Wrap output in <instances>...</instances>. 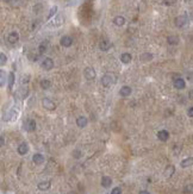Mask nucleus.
Segmentation results:
<instances>
[{"instance_id":"obj_1","label":"nucleus","mask_w":193,"mask_h":194,"mask_svg":"<svg viewBox=\"0 0 193 194\" xmlns=\"http://www.w3.org/2000/svg\"><path fill=\"white\" fill-rule=\"evenodd\" d=\"M116 82V76L113 74H105L101 77V85L105 87H109Z\"/></svg>"},{"instance_id":"obj_2","label":"nucleus","mask_w":193,"mask_h":194,"mask_svg":"<svg viewBox=\"0 0 193 194\" xmlns=\"http://www.w3.org/2000/svg\"><path fill=\"white\" fill-rule=\"evenodd\" d=\"M42 105H43V107L48 111H54L56 109V105L53 100H50L49 98H43L42 100Z\"/></svg>"},{"instance_id":"obj_3","label":"nucleus","mask_w":193,"mask_h":194,"mask_svg":"<svg viewBox=\"0 0 193 194\" xmlns=\"http://www.w3.org/2000/svg\"><path fill=\"white\" fill-rule=\"evenodd\" d=\"M23 128L27 131V132H32L36 130V122L34 119H27L24 124H23Z\"/></svg>"},{"instance_id":"obj_4","label":"nucleus","mask_w":193,"mask_h":194,"mask_svg":"<svg viewBox=\"0 0 193 194\" xmlns=\"http://www.w3.org/2000/svg\"><path fill=\"white\" fill-rule=\"evenodd\" d=\"M83 74H85V77L87 80H94L95 79V76H96V73H95V70L93 69L92 67H87L85 69V72H83Z\"/></svg>"},{"instance_id":"obj_5","label":"nucleus","mask_w":193,"mask_h":194,"mask_svg":"<svg viewBox=\"0 0 193 194\" xmlns=\"http://www.w3.org/2000/svg\"><path fill=\"white\" fill-rule=\"evenodd\" d=\"M42 68L44 70H51L54 68V61L50 59V57H47V59H44L43 62H42Z\"/></svg>"},{"instance_id":"obj_6","label":"nucleus","mask_w":193,"mask_h":194,"mask_svg":"<svg viewBox=\"0 0 193 194\" xmlns=\"http://www.w3.org/2000/svg\"><path fill=\"white\" fill-rule=\"evenodd\" d=\"M187 20H188V18H187V16H186V14L179 16V17H177V18H175V25H177L178 27H182L184 25H186Z\"/></svg>"},{"instance_id":"obj_7","label":"nucleus","mask_w":193,"mask_h":194,"mask_svg":"<svg viewBox=\"0 0 193 194\" xmlns=\"http://www.w3.org/2000/svg\"><path fill=\"white\" fill-rule=\"evenodd\" d=\"M63 20H64V19H63L62 16H56V17L54 18V20L49 23V26H50V27H59V26L62 25Z\"/></svg>"},{"instance_id":"obj_8","label":"nucleus","mask_w":193,"mask_h":194,"mask_svg":"<svg viewBox=\"0 0 193 194\" xmlns=\"http://www.w3.org/2000/svg\"><path fill=\"white\" fill-rule=\"evenodd\" d=\"M173 85H174V87L177 89H184L186 87V82L184 79H181V77H178V79H175L174 81H173Z\"/></svg>"},{"instance_id":"obj_9","label":"nucleus","mask_w":193,"mask_h":194,"mask_svg":"<svg viewBox=\"0 0 193 194\" xmlns=\"http://www.w3.org/2000/svg\"><path fill=\"white\" fill-rule=\"evenodd\" d=\"M61 45L62 46H66V48H69L72 44H73V38L70 36H63L60 41Z\"/></svg>"},{"instance_id":"obj_10","label":"nucleus","mask_w":193,"mask_h":194,"mask_svg":"<svg viewBox=\"0 0 193 194\" xmlns=\"http://www.w3.org/2000/svg\"><path fill=\"white\" fill-rule=\"evenodd\" d=\"M32 161H34V163H35V164H37V166H40V164L44 163L45 158H44V156H43L42 154H35L34 156H32Z\"/></svg>"},{"instance_id":"obj_11","label":"nucleus","mask_w":193,"mask_h":194,"mask_svg":"<svg viewBox=\"0 0 193 194\" xmlns=\"http://www.w3.org/2000/svg\"><path fill=\"white\" fill-rule=\"evenodd\" d=\"M157 138H159L161 142L168 141V138H169V132H168L167 130H161V131H159V132H157Z\"/></svg>"},{"instance_id":"obj_12","label":"nucleus","mask_w":193,"mask_h":194,"mask_svg":"<svg viewBox=\"0 0 193 194\" xmlns=\"http://www.w3.org/2000/svg\"><path fill=\"white\" fill-rule=\"evenodd\" d=\"M18 40H19V35H18V32H16V31L11 32V33L7 36V41L11 43V44H16V43L18 42Z\"/></svg>"},{"instance_id":"obj_13","label":"nucleus","mask_w":193,"mask_h":194,"mask_svg":"<svg viewBox=\"0 0 193 194\" xmlns=\"http://www.w3.org/2000/svg\"><path fill=\"white\" fill-rule=\"evenodd\" d=\"M99 48L103 51H107L111 48V42L109 40H101L100 43H99Z\"/></svg>"},{"instance_id":"obj_14","label":"nucleus","mask_w":193,"mask_h":194,"mask_svg":"<svg viewBox=\"0 0 193 194\" xmlns=\"http://www.w3.org/2000/svg\"><path fill=\"white\" fill-rule=\"evenodd\" d=\"M18 154L19 155H26L29 152V145L26 143H22V144H19V147L17 149Z\"/></svg>"},{"instance_id":"obj_15","label":"nucleus","mask_w":193,"mask_h":194,"mask_svg":"<svg viewBox=\"0 0 193 194\" xmlns=\"http://www.w3.org/2000/svg\"><path fill=\"white\" fill-rule=\"evenodd\" d=\"M131 92H132V89H131V87H129V86H123L122 88L119 89L120 96H129L131 94Z\"/></svg>"},{"instance_id":"obj_16","label":"nucleus","mask_w":193,"mask_h":194,"mask_svg":"<svg viewBox=\"0 0 193 194\" xmlns=\"http://www.w3.org/2000/svg\"><path fill=\"white\" fill-rule=\"evenodd\" d=\"M180 166H181V168H188V167L193 166V157H188V158L182 160Z\"/></svg>"},{"instance_id":"obj_17","label":"nucleus","mask_w":193,"mask_h":194,"mask_svg":"<svg viewBox=\"0 0 193 194\" xmlns=\"http://www.w3.org/2000/svg\"><path fill=\"white\" fill-rule=\"evenodd\" d=\"M112 185V179L109 176H103L101 178V186L105 188H109Z\"/></svg>"},{"instance_id":"obj_18","label":"nucleus","mask_w":193,"mask_h":194,"mask_svg":"<svg viewBox=\"0 0 193 194\" xmlns=\"http://www.w3.org/2000/svg\"><path fill=\"white\" fill-rule=\"evenodd\" d=\"M87 123H88V120L86 117H79L76 119V125H78L79 128H85L86 125H87Z\"/></svg>"},{"instance_id":"obj_19","label":"nucleus","mask_w":193,"mask_h":194,"mask_svg":"<svg viewBox=\"0 0 193 194\" xmlns=\"http://www.w3.org/2000/svg\"><path fill=\"white\" fill-rule=\"evenodd\" d=\"M131 59H132V57H131V55H130L129 53H124V54L120 55V61H122L123 63H125V64L130 63Z\"/></svg>"},{"instance_id":"obj_20","label":"nucleus","mask_w":193,"mask_h":194,"mask_svg":"<svg viewBox=\"0 0 193 194\" xmlns=\"http://www.w3.org/2000/svg\"><path fill=\"white\" fill-rule=\"evenodd\" d=\"M50 181H44V182H40L38 183V189L40 191H48L50 188Z\"/></svg>"},{"instance_id":"obj_21","label":"nucleus","mask_w":193,"mask_h":194,"mask_svg":"<svg viewBox=\"0 0 193 194\" xmlns=\"http://www.w3.org/2000/svg\"><path fill=\"white\" fill-rule=\"evenodd\" d=\"M113 23L117 25V26H123L125 24V18L122 17V16H117L114 19H113Z\"/></svg>"},{"instance_id":"obj_22","label":"nucleus","mask_w":193,"mask_h":194,"mask_svg":"<svg viewBox=\"0 0 193 194\" xmlns=\"http://www.w3.org/2000/svg\"><path fill=\"white\" fill-rule=\"evenodd\" d=\"M179 37L178 36H169L168 38H167V42H168V44H170V45H177L178 43H179Z\"/></svg>"},{"instance_id":"obj_23","label":"nucleus","mask_w":193,"mask_h":194,"mask_svg":"<svg viewBox=\"0 0 193 194\" xmlns=\"http://www.w3.org/2000/svg\"><path fill=\"white\" fill-rule=\"evenodd\" d=\"M174 171H175L174 166H168V167L166 168V170H165V176H166V178H170L173 174H174Z\"/></svg>"},{"instance_id":"obj_24","label":"nucleus","mask_w":193,"mask_h":194,"mask_svg":"<svg viewBox=\"0 0 193 194\" xmlns=\"http://www.w3.org/2000/svg\"><path fill=\"white\" fill-rule=\"evenodd\" d=\"M19 94H21L22 99H25L27 96V94H29V88H27V87H22V88L19 89Z\"/></svg>"},{"instance_id":"obj_25","label":"nucleus","mask_w":193,"mask_h":194,"mask_svg":"<svg viewBox=\"0 0 193 194\" xmlns=\"http://www.w3.org/2000/svg\"><path fill=\"white\" fill-rule=\"evenodd\" d=\"M13 85H14V74L10 73V75H8V87H10V89H12Z\"/></svg>"},{"instance_id":"obj_26","label":"nucleus","mask_w":193,"mask_h":194,"mask_svg":"<svg viewBox=\"0 0 193 194\" xmlns=\"http://www.w3.org/2000/svg\"><path fill=\"white\" fill-rule=\"evenodd\" d=\"M50 86H51V82L49 80H42L41 81V87L43 89H48V88H50Z\"/></svg>"},{"instance_id":"obj_27","label":"nucleus","mask_w":193,"mask_h":194,"mask_svg":"<svg viewBox=\"0 0 193 194\" xmlns=\"http://www.w3.org/2000/svg\"><path fill=\"white\" fill-rule=\"evenodd\" d=\"M47 48H48V42H47V41H45V42H42L41 45H40V48H38V50H40V54H44L45 50H47Z\"/></svg>"},{"instance_id":"obj_28","label":"nucleus","mask_w":193,"mask_h":194,"mask_svg":"<svg viewBox=\"0 0 193 194\" xmlns=\"http://www.w3.org/2000/svg\"><path fill=\"white\" fill-rule=\"evenodd\" d=\"M57 6H53L51 8H50V11H49V13H48V19H50V18H53L55 14H56V12H57Z\"/></svg>"},{"instance_id":"obj_29","label":"nucleus","mask_w":193,"mask_h":194,"mask_svg":"<svg viewBox=\"0 0 193 194\" xmlns=\"http://www.w3.org/2000/svg\"><path fill=\"white\" fill-rule=\"evenodd\" d=\"M141 59H142V61H143V62H147V61H150V60L153 59V55H151V54H148V53H146V54H143V55H142Z\"/></svg>"},{"instance_id":"obj_30","label":"nucleus","mask_w":193,"mask_h":194,"mask_svg":"<svg viewBox=\"0 0 193 194\" xmlns=\"http://www.w3.org/2000/svg\"><path fill=\"white\" fill-rule=\"evenodd\" d=\"M6 61H7V59H6L5 54L1 53V54H0V64H1V66H5V64H6Z\"/></svg>"},{"instance_id":"obj_31","label":"nucleus","mask_w":193,"mask_h":194,"mask_svg":"<svg viewBox=\"0 0 193 194\" xmlns=\"http://www.w3.org/2000/svg\"><path fill=\"white\" fill-rule=\"evenodd\" d=\"M184 192H185V193H187V194L193 193V185H187V186L184 188Z\"/></svg>"},{"instance_id":"obj_32","label":"nucleus","mask_w":193,"mask_h":194,"mask_svg":"<svg viewBox=\"0 0 193 194\" xmlns=\"http://www.w3.org/2000/svg\"><path fill=\"white\" fill-rule=\"evenodd\" d=\"M0 75H1V87L5 85V81H6V77H5V72L4 70H0Z\"/></svg>"},{"instance_id":"obj_33","label":"nucleus","mask_w":193,"mask_h":194,"mask_svg":"<svg viewBox=\"0 0 193 194\" xmlns=\"http://www.w3.org/2000/svg\"><path fill=\"white\" fill-rule=\"evenodd\" d=\"M111 194H122L120 187H114V188L111 191Z\"/></svg>"},{"instance_id":"obj_34","label":"nucleus","mask_w":193,"mask_h":194,"mask_svg":"<svg viewBox=\"0 0 193 194\" xmlns=\"http://www.w3.org/2000/svg\"><path fill=\"white\" fill-rule=\"evenodd\" d=\"M163 4L167 5V6H170V5L174 4V0H163Z\"/></svg>"},{"instance_id":"obj_35","label":"nucleus","mask_w":193,"mask_h":194,"mask_svg":"<svg viewBox=\"0 0 193 194\" xmlns=\"http://www.w3.org/2000/svg\"><path fill=\"white\" fill-rule=\"evenodd\" d=\"M187 114H188V117H192V118H193V106H192V107H190V109H188V111H187Z\"/></svg>"},{"instance_id":"obj_36","label":"nucleus","mask_w":193,"mask_h":194,"mask_svg":"<svg viewBox=\"0 0 193 194\" xmlns=\"http://www.w3.org/2000/svg\"><path fill=\"white\" fill-rule=\"evenodd\" d=\"M187 80H190L191 82H193V73H192V72L187 74Z\"/></svg>"},{"instance_id":"obj_37","label":"nucleus","mask_w":193,"mask_h":194,"mask_svg":"<svg viewBox=\"0 0 193 194\" xmlns=\"http://www.w3.org/2000/svg\"><path fill=\"white\" fill-rule=\"evenodd\" d=\"M138 194H150V193H149V192H147V191H141Z\"/></svg>"},{"instance_id":"obj_38","label":"nucleus","mask_w":193,"mask_h":194,"mask_svg":"<svg viewBox=\"0 0 193 194\" xmlns=\"http://www.w3.org/2000/svg\"><path fill=\"white\" fill-rule=\"evenodd\" d=\"M5 144V142H4V137H3V136H1V147H3V145Z\"/></svg>"},{"instance_id":"obj_39","label":"nucleus","mask_w":193,"mask_h":194,"mask_svg":"<svg viewBox=\"0 0 193 194\" xmlns=\"http://www.w3.org/2000/svg\"><path fill=\"white\" fill-rule=\"evenodd\" d=\"M4 1H7V3H8V1H11V0H4Z\"/></svg>"}]
</instances>
